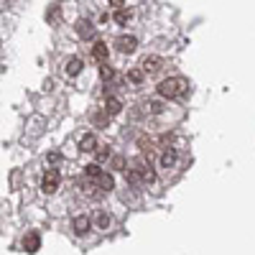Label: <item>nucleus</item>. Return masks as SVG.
Returning <instances> with one entry per match:
<instances>
[{
    "label": "nucleus",
    "instance_id": "nucleus-26",
    "mask_svg": "<svg viewBox=\"0 0 255 255\" xmlns=\"http://www.w3.org/2000/svg\"><path fill=\"white\" fill-rule=\"evenodd\" d=\"M110 3H113V5H118V8H120V5H123V0H110Z\"/></svg>",
    "mask_w": 255,
    "mask_h": 255
},
{
    "label": "nucleus",
    "instance_id": "nucleus-22",
    "mask_svg": "<svg viewBox=\"0 0 255 255\" xmlns=\"http://www.w3.org/2000/svg\"><path fill=\"white\" fill-rule=\"evenodd\" d=\"M95 125H105V123H108V113H95Z\"/></svg>",
    "mask_w": 255,
    "mask_h": 255
},
{
    "label": "nucleus",
    "instance_id": "nucleus-9",
    "mask_svg": "<svg viewBox=\"0 0 255 255\" xmlns=\"http://www.w3.org/2000/svg\"><path fill=\"white\" fill-rule=\"evenodd\" d=\"M38 245H41V238L36 235V232H28V235L23 238V248H26V253H36Z\"/></svg>",
    "mask_w": 255,
    "mask_h": 255
},
{
    "label": "nucleus",
    "instance_id": "nucleus-23",
    "mask_svg": "<svg viewBox=\"0 0 255 255\" xmlns=\"http://www.w3.org/2000/svg\"><path fill=\"white\" fill-rule=\"evenodd\" d=\"M49 20H51V23H56V20H59V8H56V5L49 10Z\"/></svg>",
    "mask_w": 255,
    "mask_h": 255
},
{
    "label": "nucleus",
    "instance_id": "nucleus-1",
    "mask_svg": "<svg viewBox=\"0 0 255 255\" xmlns=\"http://www.w3.org/2000/svg\"><path fill=\"white\" fill-rule=\"evenodd\" d=\"M189 92V82L184 77H168L158 84V95L161 97H168V100H174V97H181Z\"/></svg>",
    "mask_w": 255,
    "mask_h": 255
},
{
    "label": "nucleus",
    "instance_id": "nucleus-2",
    "mask_svg": "<svg viewBox=\"0 0 255 255\" xmlns=\"http://www.w3.org/2000/svg\"><path fill=\"white\" fill-rule=\"evenodd\" d=\"M56 189H59V171L56 168H46L44 179H41V191L44 194H54Z\"/></svg>",
    "mask_w": 255,
    "mask_h": 255
},
{
    "label": "nucleus",
    "instance_id": "nucleus-25",
    "mask_svg": "<svg viewBox=\"0 0 255 255\" xmlns=\"http://www.w3.org/2000/svg\"><path fill=\"white\" fill-rule=\"evenodd\" d=\"M102 77H105V79H110V77H113V69L108 67V64H105V67H102Z\"/></svg>",
    "mask_w": 255,
    "mask_h": 255
},
{
    "label": "nucleus",
    "instance_id": "nucleus-20",
    "mask_svg": "<svg viewBox=\"0 0 255 255\" xmlns=\"http://www.w3.org/2000/svg\"><path fill=\"white\" fill-rule=\"evenodd\" d=\"M97 225L102 230H108L110 227V215H105V212H97Z\"/></svg>",
    "mask_w": 255,
    "mask_h": 255
},
{
    "label": "nucleus",
    "instance_id": "nucleus-3",
    "mask_svg": "<svg viewBox=\"0 0 255 255\" xmlns=\"http://www.w3.org/2000/svg\"><path fill=\"white\" fill-rule=\"evenodd\" d=\"M115 46L123 51V54H133L138 49V38L135 36H118L115 38Z\"/></svg>",
    "mask_w": 255,
    "mask_h": 255
},
{
    "label": "nucleus",
    "instance_id": "nucleus-14",
    "mask_svg": "<svg viewBox=\"0 0 255 255\" xmlns=\"http://www.w3.org/2000/svg\"><path fill=\"white\" fill-rule=\"evenodd\" d=\"M79 72H82V59H77V56L69 59V61H67V74H69V77H77Z\"/></svg>",
    "mask_w": 255,
    "mask_h": 255
},
{
    "label": "nucleus",
    "instance_id": "nucleus-24",
    "mask_svg": "<svg viewBox=\"0 0 255 255\" xmlns=\"http://www.w3.org/2000/svg\"><path fill=\"white\" fill-rule=\"evenodd\" d=\"M113 166H115L118 171H120V168H125V161H123L120 156H115V158H113Z\"/></svg>",
    "mask_w": 255,
    "mask_h": 255
},
{
    "label": "nucleus",
    "instance_id": "nucleus-8",
    "mask_svg": "<svg viewBox=\"0 0 255 255\" xmlns=\"http://www.w3.org/2000/svg\"><path fill=\"white\" fill-rule=\"evenodd\" d=\"M95 148H97V138H95L92 133H87V135L79 140V151H84V153H92Z\"/></svg>",
    "mask_w": 255,
    "mask_h": 255
},
{
    "label": "nucleus",
    "instance_id": "nucleus-7",
    "mask_svg": "<svg viewBox=\"0 0 255 255\" xmlns=\"http://www.w3.org/2000/svg\"><path fill=\"white\" fill-rule=\"evenodd\" d=\"M133 168H135V171L140 174V179H143L145 184L156 179V171H153V168H151V163H135Z\"/></svg>",
    "mask_w": 255,
    "mask_h": 255
},
{
    "label": "nucleus",
    "instance_id": "nucleus-19",
    "mask_svg": "<svg viewBox=\"0 0 255 255\" xmlns=\"http://www.w3.org/2000/svg\"><path fill=\"white\" fill-rule=\"evenodd\" d=\"M95 153H97V161H108L110 158V148L108 145H100V148H95Z\"/></svg>",
    "mask_w": 255,
    "mask_h": 255
},
{
    "label": "nucleus",
    "instance_id": "nucleus-12",
    "mask_svg": "<svg viewBox=\"0 0 255 255\" xmlns=\"http://www.w3.org/2000/svg\"><path fill=\"white\" fill-rule=\"evenodd\" d=\"M120 110H123V105H120L118 97H108V100H105V113H108V115H118Z\"/></svg>",
    "mask_w": 255,
    "mask_h": 255
},
{
    "label": "nucleus",
    "instance_id": "nucleus-21",
    "mask_svg": "<svg viewBox=\"0 0 255 255\" xmlns=\"http://www.w3.org/2000/svg\"><path fill=\"white\" fill-rule=\"evenodd\" d=\"M128 18H130V10H125V8H120V10L115 13V20H118V23H128Z\"/></svg>",
    "mask_w": 255,
    "mask_h": 255
},
{
    "label": "nucleus",
    "instance_id": "nucleus-5",
    "mask_svg": "<svg viewBox=\"0 0 255 255\" xmlns=\"http://www.w3.org/2000/svg\"><path fill=\"white\" fill-rule=\"evenodd\" d=\"M92 59L97 61V64H108V44H102V41H97V44L92 46Z\"/></svg>",
    "mask_w": 255,
    "mask_h": 255
},
{
    "label": "nucleus",
    "instance_id": "nucleus-18",
    "mask_svg": "<svg viewBox=\"0 0 255 255\" xmlns=\"http://www.w3.org/2000/svg\"><path fill=\"white\" fill-rule=\"evenodd\" d=\"M128 79H130L133 84H140L143 82V69H130L128 72Z\"/></svg>",
    "mask_w": 255,
    "mask_h": 255
},
{
    "label": "nucleus",
    "instance_id": "nucleus-16",
    "mask_svg": "<svg viewBox=\"0 0 255 255\" xmlns=\"http://www.w3.org/2000/svg\"><path fill=\"white\" fill-rule=\"evenodd\" d=\"M128 184H133V186H140V184H145V181L140 179V174L135 171V168H128Z\"/></svg>",
    "mask_w": 255,
    "mask_h": 255
},
{
    "label": "nucleus",
    "instance_id": "nucleus-10",
    "mask_svg": "<svg viewBox=\"0 0 255 255\" xmlns=\"http://www.w3.org/2000/svg\"><path fill=\"white\" fill-rule=\"evenodd\" d=\"M176 163V151L174 148H163V153H161V168H171Z\"/></svg>",
    "mask_w": 255,
    "mask_h": 255
},
{
    "label": "nucleus",
    "instance_id": "nucleus-6",
    "mask_svg": "<svg viewBox=\"0 0 255 255\" xmlns=\"http://www.w3.org/2000/svg\"><path fill=\"white\" fill-rule=\"evenodd\" d=\"M140 67H143L145 74H156V72L161 69V59H158V56H145Z\"/></svg>",
    "mask_w": 255,
    "mask_h": 255
},
{
    "label": "nucleus",
    "instance_id": "nucleus-15",
    "mask_svg": "<svg viewBox=\"0 0 255 255\" xmlns=\"http://www.w3.org/2000/svg\"><path fill=\"white\" fill-rule=\"evenodd\" d=\"M143 108H145V113H151V115H158V113L163 110V105H161L158 100H148V102L143 105Z\"/></svg>",
    "mask_w": 255,
    "mask_h": 255
},
{
    "label": "nucleus",
    "instance_id": "nucleus-17",
    "mask_svg": "<svg viewBox=\"0 0 255 255\" xmlns=\"http://www.w3.org/2000/svg\"><path fill=\"white\" fill-rule=\"evenodd\" d=\"M84 174H87V179H95V181H97V176L102 174V168H100L97 163H92V166H87V168H84Z\"/></svg>",
    "mask_w": 255,
    "mask_h": 255
},
{
    "label": "nucleus",
    "instance_id": "nucleus-11",
    "mask_svg": "<svg viewBox=\"0 0 255 255\" xmlns=\"http://www.w3.org/2000/svg\"><path fill=\"white\" fill-rule=\"evenodd\" d=\"M77 33L82 38H92L95 36V26L90 23V20H79V23H77Z\"/></svg>",
    "mask_w": 255,
    "mask_h": 255
},
{
    "label": "nucleus",
    "instance_id": "nucleus-4",
    "mask_svg": "<svg viewBox=\"0 0 255 255\" xmlns=\"http://www.w3.org/2000/svg\"><path fill=\"white\" fill-rule=\"evenodd\" d=\"M72 227H74V232H77V235H87V232L92 230V220H90L87 215H79V217H74Z\"/></svg>",
    "mask_w": 255,
    "mask_h": 255
},
{
    "label": "nucleus",
    "instance_id": "nucleus-13",
    "mask_svg": "<svg viewBox=\"0 0 255 255\" xmlns=\"http://www.w3.org/2000/svg\"><path fill=\"white\" fill-rule=\"evenodd\" d=\"M97 186H100L102 191H110V189L115 186V181H113V176H110V174H105V171H102V174L97 176Z\"/></svg>",
    "mask_w": 255,
    "mask_h": 255
}]
</instances>
